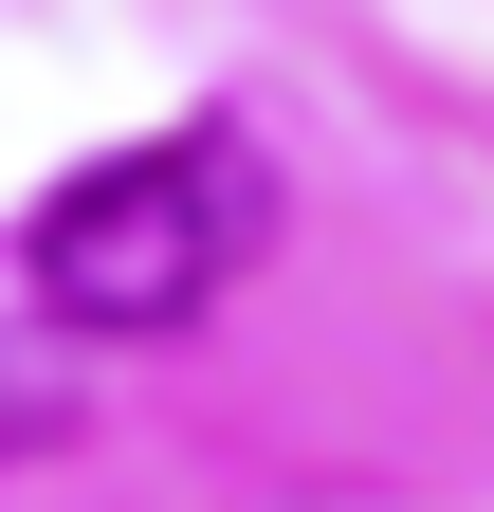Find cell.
Returning <instances> with one entry per match:
<instances>
[{
  "label": "cell",
  "instance_id": "2",
  "mask_svg": "<svg viewBox=\"0 0 494 512\" xmlns=\"http://www.w3.org/2000/svg\"><path fill=\"white\" fill-rule=\"evenodd\" d=\"M0 439H55V384H37L19 348H0Z\"/></svg>",
  "mask_w": 494,
  "mask_h": 512
},
{
  "label": "cell",
  "instance_id": "1",
  "mask_svg": "<svg viewBox=\"0 0 494 512\" xmlns=\"http://www.w3.org/2000/svg\"><path fill=\"white\" fill-rule=\"evenodd\" d=\"M257 238H275V165H257V128H147V147H110L74 165L55 202L19 220V275L55 330H92V348H165V330H202V311L257 275Z\"/></svg>",
  "mask_w": 494,
  "mask_h": 512
}]
</instances>
